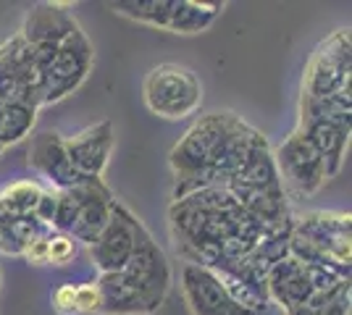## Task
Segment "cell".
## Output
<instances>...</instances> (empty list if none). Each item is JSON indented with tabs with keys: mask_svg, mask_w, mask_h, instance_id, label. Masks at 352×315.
Here are the masks:
<instances>
[{
	"mask_svg": "<svg viewBox=\"0 0 352 315\" xmlns=\"http://www.w3.org/2000/svg\"><path fill=\"white\" fill-rule=\"evenodd\" d=\"M239 121L242 119L229 113V110H216V113H208V116L195 121L168 155L176 181H184L200 171H206L221 155L226 139L239 126Z\"/></svg>",
	"mask_w": 352,
	"mask_h": 315,
	"instance_id": "6da1fadb",
	"label": "cell"
},
{
	"mask_svg": "<svg viewBox=\"0 0 352 315\" xmlns=\"http://www.w3.org/2000/svg\"><path fill=\"white\" fill-rule=\"evenodd\" d=\"M145 105L161 119L182 121L197 113L203 103V84L192 69L182 63H161L150 69L142 84Z\"/></svg>",
	"mask_w": 352,
	"mask_h": 315,
	"instance_id": "7a4b0ae2",
	"label": "cell"
},
{
	"mask_svg": "<svg viewBox=\"0 0 352 315\" xmlns=\"http://www.w3.org/2000/svg\"><path fill=\"white\" fill-rule=\"evenodd\" d=\"M350 30L334 32L310 56L302 76V100H323L339 92H350Z\"/></svg>",
	"mask_w": 352,
	"mask_h": 315,
	"instance_id": "3957f363",
	"label": "cell"
},
{
	"mask_svg": "<svg viewBox=\"0 0 352 315\" xmlns=\"http://www.w3.org/2000/svg\"><path fill=\"white\" fill-rule=\"evenodd\" d=\"M92 60H95L92 45H89L87 34L79 30L40 66V82H43L40 84V97H43V105L58 103L63 97H69L87 79Z\"/></svg>",
	"mask_w": 352,
	"mask_h": 315,
	"instance_id": "277c9868",
	"label": "cell"
},
{
	"mask_svg": "<svg viewBox=\"0 0 352 315\" xmlns=\"http://www.w3.org/2000/svg\"><path fill=\"white\" fill-rule=\"evenodd\" d=\"M121 273L140 292V297L145 300L150 315L166 302L168 289H171V266H168L166 253L158 247V242L150 237V231L145 226H140L134 253Z\"/></svg>",
	"mask_w": 352,
	"mask_h": 315,
	"instance_id": "5b68a950",
	"label": "cell"
},
{
	"mask_svg": "<svg viewBox=\"0 0 352 315\" xmlns=\"http://www.w3.org/2000/svg\"><path fill=\"white\" fill-rule=\"evenodd\" d=\"M292 234L313 244L318 253L350 268V213L313 210L292 221Z\"/></svg>",
	"mask_w": 352,
	"mask_h": 315,
	"instance_id": "8992f818",
	"label": "cell"
},
{
	"mask_svg": "<svg viewBox=\"0 0 352 315\" xmlns=\"http://www.w3.org/2000/svg\"><path fill=\"white\" fill-rule=\"evenodd\" d=\"M274 161L279 168L281 184L287 181L300 195H316L329 179L321 155L313 150V145L300 132H292L281 142L279 150L274 152Z\"/></svg>",
	"mask_w": 352,
	"mask_h": 315,
	"instance_id": "52a82bcc",
	"label": "cell"
},
{
	"mask_svg": "<svg viewBox=\"0 0 352 315\" xmlns=\"http://www.w3.org/2000/svg\"><path fill=\"white\" fill-rule=\"evenodd\" d=\"M140 221L132 215V210L113 200V210L100 237L89 244V257L98 266L100 273H116L124 270L129 263L137 244V231H140Z\"/></svg>",
	"mask_w": 352,
	"mask_h": 315,
	"instance_id": "ba28073f",
	"label": "cell"
},
{
	"mask_svg": "<svg viewBox=\"0 0 352 315\" xmlns=\"http://www.w3.org/2000/svg\"><path fill=\"white\" fill-rule=\"evenodd\" d=\"M79 30L82 27L76 24V19L63 5L43 3V5H34L27 14L19 37L32 47V53L37 58V66H43L45 60L50 58Z\"/></svg>",
	"mask_w": 352,
	"mask_h": 315,
	"instance_id": "9c48e42d",
	"label": "cell"
},
{
	"mask_svg": "<svg viewBox=\"0 0 352 315\" xmlns=\"http://www.w3.org/2000/svg\"><path fill=\"white\" fill-rule=\"evenodd\" d=\"M182 292L192 315H252L226 294L219 276L206 266H182Z\"/></svg>",
	"mask_w": 352,
	"mask_h": 315,
	"instance_id": "30bf717a",
	"label": "cell"
},
{
	"mask_svg": "<svg viewBox=\"0 0 352 315\" xmlns=\"http://www.w3.org/2000/svg\"><path fill=\"white\" fill-rule=\"evenodd\" d=\"M63 142H66V152H69V161L76 168V174L85 179H100L105 165L111 161L113 145H116V132H113L111 121H100Z\"/></svg>",
	"mask_w": 352,
	"mask_h": 315,
	"instance_id": "8fae6325",
	"label": "cell"
},
{
	"mask_svg": "<svg viewBox=\"0 0 352 315\" xmlns=\"http://www.w3.org/2000/svg\"><path fill=\"white\" fill-rule=\"evenodd\" d=\"M30 165L56 189H69L85 179L76 174V168L69 161V152H66V142L56 132H43V135L32 137Z\"/></svg>",
	"mask_w": 352,
	"mask_h": 315,
	"instance_id": "7c38bea8",
	"label": "cell"
},
{
	"mask_svg": "<svg viewBox=\"0 0 352 315\" xmlns=\"http://www.w3.org/2000/svg\"><path fill=\"white\" fill-rule=\"evenodd\" d=\"M111 210H113V195L103 184V179H85V197H82V205L74 215L69 237L76 244L82 242L89 247L105 229L108 218H111Z\"/></svg>",
	"mask_w": 352,
	"mask_h": 315,
	"instance_id": "4fadbf2b",
	"label": "cell"
},
{
	"mask_svg": "<svg viewBox=\"0 0 352 315\" xmlns=\"http://www.w3.org/2000/svg\"><path fill=\"white\" fill-rule=\"evenodd\" d=\"M265 284V297L279 302L281 307L289 313L294 307H302L305 302L313 297V286H310L305 268L300 260L287 255L284 260L274 263L263 279Z\"/></svg>",
	"mask_w": 352,
	"mask_h": 315,
	"instance_id": "5bb4252c",
	"label": "cell"
},
{
	"mask_svg": "<svg viewBox=\"0 0 352 315\" xmlns=\"http://www.w3.org/2000/svg\"><path fill=\"white\" fill-rule=\"evenodd\" d=\"M297 132L313 145V150L321 155L329 179L337 176L342 163H344L347 145H350V126L331 124V121H300Z\"/></svg>",
	"mask_w": 352,
	"mask_h": 315,
	"instance_id": "9a60e30c",
	"label": "cell"
},
{
	"mask_svg": "<svg viewBox=\"0 0 352 315\" xmlns=\"http://www.w3.org/2000/svg\"><path fill=\"white\" fill-rule=\"evenodd\" d=\"M100 292V313L103 315H150L145 300L140 292L129 284V279L116 270V273H100L95 281Z\"/></svg>",
	"mask_w": 352,
	"mask_h": 315,
	"instance_id": "2e32d148",
	"label": "cell"
},
{
	"mask_svg": "<svg viewBox=\"0 0 352 315\" xmlns=\"http://www.w3.org/2000/svg\"><path fill=\"white\" fill-rule=\"evenodd\" d=\"M223 11V3H195L174 0V11L168 19V32L174 34H197L206 32Z\"/></svg>",
	"mask_w": 352,
	"mask_h": 315,
	"instance_id": "e0dca14e",
	"label": "cell"
},
{
	"mask_svg": "<svg viewBox=\"0 0 352 315\" xmlns=\"http://www.w3.org/2000/svg\"><path fill=\"white\" fill-rule=\"evenodd\" d=\"M43 192L45 189L37 181H14V184L3 187L0 189V224L34 215Z\"/></svg>",
	"mask_w": 352,
	"mask_h": 315,
	"instance_id": "ac0fdd59",
	"label": "cell"
},
{
	"mask_svg": "<svg viewBox=\"0 0 352 315\" xmlns=\"http://www.w3.org/2000/svg\"><path fill=\"white\" fill-rule=\"evenodd\" d=\"M37 108L27 103H0V145L8 148L30 137Z\"/></svg>",
	"mask_w": 352,
	"mask_h": 315,
	"instance_id": "d6986e66",
	"label": "cell"
},
{
	"mask_svg": "<svg viewBox=\"0 0 352 315\" xmlns=\"http://www.w3.org/2000/svg\"><path fill=\"white\" fill-rule=\"evenodd\" d=\"M111 8L116 14L134 19L147 27H158V30H168V19L174 11V0H118L111 3Z\"/></svg>",
	"mask_w": 352,
	"mask_h": 315,
	"instance_id": "ffe728a7",
	"label": "cell"
},
{
	"mask_svg": "<svg viewBox=\"0 0 352 315\" xmlns=\"http://www.w3.org/2000/svg\"><path fill=\"white\" fill-rule=\"evenodd\" d=\"M50 231H53V229L45 226L43 221H37L34 215L19 218V221H8V224H0V253H6V255H21L32 240L45 237V234H50Z\"/></svg>",
	"mask_w": 352,
	"mask_h": 315,
	"instance_id": "44dd1931",
	"label": "cell"
},
{
	"mask_svg": "<svg viewBox=\"0 0 352 315\" xmlns=\"http://www.w3.org/2000/svg\"><path fill=\"white\" fill-rule=\"evenodd\" d=\"M287 315H350V279L329 292L313 294L302 307H294Z\"/></svg>",
	"mask_w": 352,
	"mask_h": 315,
	"instance_id": "7402d4cb",
	"label": "cell"
},
{
	"mask_svg": "<svg viewBox=\"0 0 352 315\" xmlns=\"http://www.w3.org/2000/svg\"><path fill=\"white\" fill-rule=\"evenodd\" d=\"M76 255V242L69 234H60V231H50L47 237V263L53 266H69Z\"/></svg>",
	"mask_w": 352,
	"mask_h": 315,
	"instance_id": "603a6c76",
	"label": "cell"
},
{
	"mask_svg": "<svg viewBox=\"0 0 352 315\" xmlns=\"http://www.w3.org/2000/svg\"><path fill=\"white\" fill-rule=\"evenodd\" d=\"M76 313H100V292L98 284H74Z\"/></svg>",
	"mask_w": 352,
	"mask_h": 315,
	"instance_id": "cb8c5ba5",
	"label": "cell"
},
{
	"mask_svg": "<svg viewBox=\"0 0 352 315\" xmlns=\"http://www.w3.org/2000/svg\"><path fill=\"white\" fill-rule=\"evenodd\" d=\"M53 307L60 315H76V300H74V284H63L53 292Z\"/></svg>",
	"mask_w": 352,
	"mask_h": 315,
	"instance_id": "d4e9b609",
	"label": "cell"
},
{
	"mask_svg": "<svg viewBox=\"0 0 352 315\" xmlns=\"http://www.w3.org/2000/svg\"><path fill=\"white\" fill-rule=\"evenodd\" d=\"M47 237H50V234L32 240L30 244H27V250L21 253V257L30 260V266H45V263H47Z\"/></svg>",
	"mask_w": 352,
	"mask_h": 315,
	"instance_id": "484cf974",
	"label": "cell"
},
{
	"mask_svg": "<svg viewBox=\"0 0 352 315\" xmlns=\"http://www.w3.org/2000/svg\"><path fill=\"white\" fill-rule=\"evenodd\" d=\"M3 150H6V148H3V145H0V152H3Z\"/></svg>",
	"mask_w": 352,
	"mask_h": 315,
	"instance_id": "4316f807",
	"label": "cell"
}]
</instances>
